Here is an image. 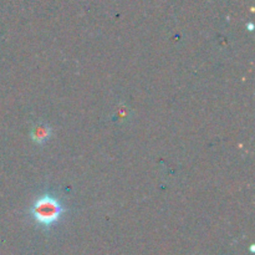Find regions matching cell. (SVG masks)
<instances>
[{"label":"cell","mask_w":255,"mask_h":255,"mask_svg":"<svg viewBox=\"0 0 255 255\" xmlns=\"http://www.w3.org/2000/svg\"><path fill=\"white\" fill-rule=\"evenodd\" d=\"M64 212L65 209L59 199L47 194L37 198L30 208V214L34 221L44 228H50L57 223Z\"/></svg>","instance_id":"obj_1"},{"label":"cell","mask_w":255,"mask_h":255,"mask_svg":"<svg viewBox=\"0 0 255 255\" xmlns=\"http://www.w3.org/2000/svg\"><path fill=\"white\" fill-rule=\"evenodd\" d=\"M51 136V128L46 125H37L32 128L31 138L35 143L44 144Z\"/></svg>","instance_id":"obj_2"}]
</instances>
